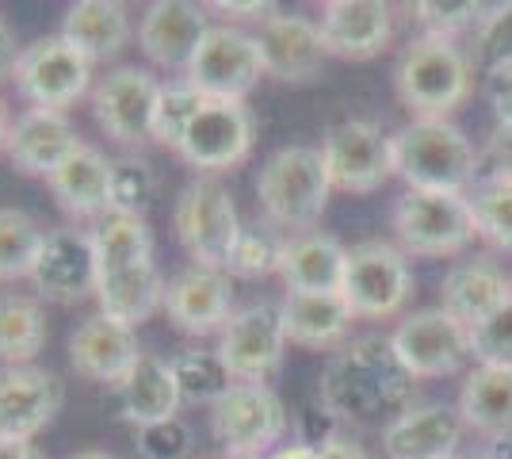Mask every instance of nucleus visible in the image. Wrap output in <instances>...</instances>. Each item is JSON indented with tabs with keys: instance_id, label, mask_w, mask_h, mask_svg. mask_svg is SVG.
<instances>
[{
	"instance_id": "obj_31",
	"label": "nucleus",
	"mask_w": 512,
	"mask_h": 459,
	"mask_svg": "<svg viewBox=\"0 0 512 459\" xmlns=\"http://www.w3.org/2000/svg\"><path fill=\"white\" fill-rule=\"evenodd\" d=\"M455 410L467 429L486 440L512 437V364H474Z\"/></svg>"
},
{
	"instance_id": "obj_9",
	"label": "nucleus",
	"mask_w": 512,
	"mask_h": 459,
	"mask_svg": "<svg viewBox=\"0 0 512 459\" xmlns=\"http://www.w3.org/2000/svg\"><path fill=\"white\" fill-rule=\"evenodd\" d=\"M321 157L333 192L371 196L394 176V146L371 119H341L321 138Z\"/></svg>"
},
{
	"instance_id": "obj_48",
	"label": "nucleus",
	"mask_w": 512,
	"mask_h": 459,
	"mask_svg": "<svg viewBox=\"0 0 512 459\" xmlns=\"http://www.w3.org/2000/svg\"><path fill=\"white\" fill-rule=\"evenodd\" d=\"M20 54H23V46H20V39H16V27L0 16V85L12 81V73L20 66Z\"/></svg>"
},
{
	"instance_id": "obj_55",
	"label": "nucleus",
	"mask_w": 512,
	"mask_h": 459,
	"mask_svg": "<svg viewBox=\"0 0 512 459\" xmlns=\"http://www.w3.org/2000/svg\"><path fill=\"white\" fill-rule=\"evenodd\" d=\"M222 459H237V456H222Z\"/></svg>"
},
{
	"instance_id": "obj_53",
	"label": "nucleus",
	"mask_w": 512,
	"mask_h": 459,
	"mask_svg": "<svg viewBox=\"0 0 512 459\" xmlns=\"http://www.w3.org/2000/svg\"><path fill=\"white\" fill-rule=\"evenodd\" d=\"M8 131H12V123H8V108H4V100H0V150H4V142H8Z\"/></svg>"
},
{
	"instance_id": "obj_26",
	"label": "nucleus",
	"mask_w": 512,
	"mask_h": 459,
	"mask_svg": "<svg viewBox=\"0 0 512 459\" xmlns=\"http://www.w3.org/2000/svg\"><path fill=\"white\" fill-rule=\"evenodd\" d=\"M512 299V280L505 276L501 264L490 257H474V261H459L448 268L444 284H440V310H448L455 322L474 329L486 322L497 306Z\"/></svg>"
},
{
	"instance_id": "obj_23",
	"label": "nucleus",
	"mask_w": 512,
	"mask_h": 459,
	"mask_svg": "<svg viewBox=\"0 0 512 459\" xmlns=\"http://www.w3.org/2000/svg\"><path fill=\"white\" fill-rule=\"evenodd\" d=\"M256 43H260L264 73L276 81H287V85L314 81L321 73V62L329 58L325 43H321L318 20L291 16V12H276L260 23Z\"/></svg>"
},
{
	"instance_id": "obj_39",
	"label": "nucleus",
	"mask_w": 512,
	"mask_h": 459,
	"mask_svg": "<svg viewBox=\"0 0 512 459\" xmlns=\"http://www.w3.org/2000/svg\"><path fill=\"white\" fill-rule=\"evenodd\" d=\"M157 199V173L142 153H123L111 165V211L119 215H142Z\"/></svg>"
},
{
	"instance_id": "obj_24",
	"label": "nucleus",
	"mask_w": 512,
	"mask_h": 459,
	"mask_svg": "<svg viewBox=\"0 0 512 459\" xmlns=\"http://www.w3.org/2000/svg\"><path fill=\"white\" fill-rule=\"evenodd\" d=\"M467 433L459 410L444 402L409 406L398 421L383 429V448L390 459H455V448Z\"/></svg>"
},
{
	"instance_id": "obj_43",
	"label": "nucleus",
	"mask_w": 512,
	"mask_h": 459,
	"mask_svg": "<svg viewBox=\"0 0 512 459\" xmlns=\"http://www.w3.org/2000/svg\"><path fill=\"white\" fill-rule=\"evenodd\" d=\"M470 356L478 364H512V299L470 329Z\"/></svg>"
},
{
	"instance_id": "obj_17",
	"label": "nucleus",
	"mask_w": 512,
	"mask_h": 459,
	"mask_svg": "<svg viewBox=\"0 0 512 459\" xmlns=\"http://www.w3.org/2000/svg\"><path fill=\"white\" fill-rule=\"evenodd\" d=\"M211 31L207 20V4L192 0H153L138 20V46L153 66L169 69V73H188L195 50L203 46Z\"/></svg>"
},
{
	"instance_id": "obj_6",
	"label": "nucleus",
	"mask_w": 512,
	"mask_h": 459,
	"mask_svg": "<svg viewBox=\"0 0 512 459\" xmlns=\"http://www.w3.org/2000/svg\"><path fill=\"white\" fill-rule=\"evenodd\" d=\"M394 234L406 257H455L478 238L470 199L463 192H417V188H406V196L398 199Z\"/></svg>"
},
{
	"instance_id": "obj_1",
	"label": "nucleus",
	"mask_w": 512,
	"mask_h": 459,
	"mask_svg": "<svg viewBox=\"0 0 512 459\" xmlns=\"http://www.w3.org/2000/svg\"><path fill=\"white\" fill-rule=\"evenodd\" d=\"M417 379L398 360L394 341L367 333L329 356L318 383V402L348 425H390L413 406Z\"/></svg>"
},
{
	"instance_id": "obj_21",
	"label": "nucleus",
	"mask_w": 512,
	"mask_h": 459,
	"mask_svg": "<svg viewBox=\"0 0 512 459\" xmlns=\"http://www.w3.org/2000/svg\"><path fill=\"white\" fill-rule=\"evenodd\" d=\"M62 410L58 375L23 364L0 372V440H35Z\"/></svg>"
},
{
	"instance_id": "obj_47",
	"label": "nucleus",
	"mask_w": 512,
	"mask_h": 459,
	"mask_svg": "<svg viewBox=\"0 0 512 459\" xmlns=\"http://www.w3.org/2000/svg\"><path fill=\"white\" fill-rule=\"evenodd\" d=\"M486 96H490V108H493V115H497V123H512V69L490 73Z\"/></svg>"
},
{
	"instance_id": "obj_34",
	"label": "nucleus",
	"mask_w": 512,
	"mask_h": 459,
	"mask_svg": "<svg viewBox=\"0 0 512 459\" xmlns=\"http://www.w3.org/2000/svg\"><path fill=\"white\" fill-rule=\"evenodd\" d=\"M92 249H96V268L104 272H119V268H134V264L153 261V230L142 215H119L111 211L107 219L96 222L92 230Z\"/></svg>"
},
{
	"instance_id": "obj_41",
	"label": "nucleus",
	"mask_w": 512,
	"mask_h": 459,
	"mask_svg": "<svg viewBox=\"0 0 512 459\" xmlns=\"http://www.w3.org/2000/svg\"><path fill=\"white\" fill-rule=\"evenodd\" d=\"M413 20L421 27V35L455 39L459 31L478 27L486 20V12L474 0H421V4H413Z\"/></svg>"
},
{
	"instance_id": "obj_22",
	"label": "nucleus",
	"mask_w": 512,
	"mask_h": 459,
	"mask_svg": "<svg viewBox=\"0 0 512 459\" xmlns=\"http://www.w3.org/2000/svg\"><path fill=\"white\" fill-rule=\"evenodd\" d=\"M138 360H142L138 333L111 322L104 314H92L69 333V364L88 383L119 387Z\"/></svg>"
},
{
	"instance_id": "obj_46",
	"label": "nucleus",
	"mask_w": 512,
	"mask_h": 459,
	"mask_svg": "<svg viewBox=\"0 0 512 459\" xmlns=\"http://www.w3.org/2000/svg\"><path fill=\"white\" fill-rule=\"evenodd\" d=\"M207 12H222V16H234V20H268V16H276L279 8L276 4H264V0H214L207 4Z\"/></svg>"
},
{
	"instance_id": "obj_3",
	"label": "nucleus",
	"mask_w": 512,
	"mask_h": 459,
	"mask_svg": "<svg viewBox=\"0 0 512 459\" xmlns=\"http://www.w3.org/2000/svg\"><path fill=\"white\" fill-rule=\"evenodd\" d=\"M329 196L333 184L318 146H283L260 165L256 176V199L264 219L291 234H310L325 215Z\"/></svg>"
},
{
	"instance_id": "obj_36",
	"label": "nucleus",
	"mask_w": 512,
	"mask_h": 459,
	"mask_svg": "<svg viewBox=\"0 0 512 459\" xmlns=\"http://www.w3.org/2000/svg\"><path fill=\"white\" fill-rule=\"evenodd\" d=\"M169 364L184 406H214L234 387V375L226 372V364L218 360L214 349H184L180 356H172Z\"/></svg>"
},
{
	"instance_id": "obj_40",
	"label": "nucleus",
	"mask_w": 512,
	"mask_h": 459,
	"mask_svg": "<svg viewBox=\"0 0 512 459\" xmlns=\"http://www.w3.org/2000/svg\"><path fill=\"white\" fill-rule=\"evenodd\" d=\"M279 253H283V238L272 230V222L264 226H245L241 238H237L230 264H226V276L237 280H264L279 268Z\"/></svg>"
},
{
	"instance_id": "obj_45",
	"label": "nucleus",
	"mask_w": 512,
	"mask_h": 459,
	"mask_svg": "<svg viewBox=\"0 0 512 459\" xmlns=\"http://www.w3.org/2000/svg\"><path fill=\"white\" fill-rule=\"evenodd\" d=\"M486 165L493 180H509L512 184V123H497L486 138Z\"/></svg>"
},
{
	"instance_id": "obj_35",
	"label": "nucleus",
	"mask_w": 512,
	"mask_h": 459,
	"mask_svg": "<svg viewBox=\"0 0 512 459\" xmlns=\"http://www.w3.org/2000/svg\"><path fill=\"white\" fill-rule=\"evenodd\" d=\"M46 230L20 207H0V284L31 280Z\"/></svg>"
},
{
	"instance_id": "obj_30",
	"label": "nucleus",
	"mask_w": 512,
	"mask_h": 459,
	"mask_svg": "<svg viewBox=\"0 0 512 459\" xmlns=\"http://www.w3.org/2000/svg\"><path fill=\"white\" fill-rule=\"evenodd\" d=\"M115 394H119V410L134 429L172 421V417H180V406H184L172 364L153 356V352H142V360L130 368V375L115 387Z\"/></svg>"
},
{
	"instance_id": "obj_25",
	"label": "nucleus",
	"mask_w": 512,
	"mask_h": 459,
	"mask_svg": "<svg viewBox=\"0 0 512 459\" xmlns=\"http://www.w3.org/2000/svg\"><path fill=\"white\" fill-rule=\"evenodd\" d=\"M348 249L333 234H291L283 238L279 253V280L287 287V295H321V291H341Z\"/></svg>"
},
{
	"instance_id": "obj_2",
	"label": "nucleus",
	"mask_w": 512,
	"mask_h": 459,
	"mask_svg": "<svg viewBox=\"0 0 512 459\" xmlns=\"http://www.w3.org/2000/svg\"><path fill=\"white\" fill-rule=\"evenodd\" d=\"M394 176L417 192H463L478 184V150L451 119H413L390 134Z\"/></svg>"
},
{
	"instance_id": "obj_14",
	"label": "nucleus",
	"mask_w": 512,
	"mask_h": 459,
	"mask_svg": "<svg viewBox=\"0 0 512 459\" xmlns=\"http://www.w3.org/2000/svg\"><path fill=\"white\" fill-rule=\"evenodd\" d=\"M390 341H394V352L413 379L455 375L470 356V329L463 322H455L440 306L409 314L406 322L390 333Z\"/></svg>"
},
{
	"instance_id": "obj_5",
	"label": "nucleus",
	"mask_w": 512,
	"mask_h": 459,
	"mask_svg": "<svg viewBox=\"0 0 512 459\" xmlns=\"http://www.w3.org/2000/svg\"><path fill=\"white\" fill-rule=\"evenodd\" d=\"M172 230H176V238H180V245L192 257L195 268H218V272H226L230 253H234L245 222L237 215L234 196L218 180L199 176V180H192L176 196Z\"/></svg>"
},
{
	"instance_id": "obj_19",
	"label": "nucleus",
	"mask_w": 512,
	"mask_h": 459,
	"mask_svg": "<svg viewBox=\"0 0 512 459\" xmlns=\"http://www.w3.org/2000/svg\"><path fill=\"white\" fill-rule=\"evenodd\" d=\"M165 314L188 337L222 333L234 318V284L218 268H184L165 287Z\"/></svg>"
},
{
	"instance_id": "obj_15",
	"label": "nucleus",
	"mask_w": 512,
	"mask_h": 459,
	"mask_svg": "<svg viewBox=\"0 0 512 459\" xmlns=\"http://www.w3.org/2000/svg\"><path fill=\"white\" fill-rule=\"evenodd\" d=\"M161 81L142 66L111 69L100 85L92 88V115L100 131L119 146L153 142V108H157Z\"/></svg>"
},
{
	"instance_id": "obj_20",
	"label": "nucleus",
	"mask_w": 512,
	"mask_h": 459,
	"mask_svg": "<svg viewBox=\"0 0 512 459\" xmlns=\"http://www.w3.org/2000/svg\"><path fill=\"white\" fill-rule=\"evenodd\" d=\"M81 150V134L69 123L65 111L50 108H27L23 115H16L4 153L16 165V173L23 176H50L62 169L73 153Z\"/></svg>"
},
{
	"instance_id": "obj_50",
	"label": "nucleus",
	"mask_w": 512,
	"mask_h": 459,
	"mask_svg": "<svg viewBox=\"0 0 512 459\" xmlns=\"http://www.w3.org/2000/svg\"><path fill=\"white\" fill-rule=\"evenodd\" d=\"M0 459H43L31 440H0Z\"/></svg>"
},
{
	"instance_id": "obj_33",
	"label": "nucleus",
	"mask_w": 512,
	"mask_h": 459,
	"mask_svg": "<svg viewBox=\"0 0 512 459\" xmlns=\"http://www.w3.org/2000/svg\"><path fill=\"white\" fill-rule=\"evenodd\" d=\"M46 349L43 299L31 295H0V360L8 368L31 364Z\"/></svg>"
},
{
	"instance_id": "obj_27",
	"label": "nucleus",
	"mask_w": 512,
	"mask_h": 459,
	"mask_svg": "<svg viewBox=\"0 0 512 459\" xmlns=\"http://www.w3.org/2000/svg\"><path fill=\"white\" fill-rule=\"evenodd\" d=\"M111 165L104 150L81 142V150L50 176V192L69 219H107L111 215Z\"/></svg>"
},
{
	"instance_id": "obj_29",
	"label": "nucleus",
	"mask_w": 512,
	"mask_h": 459,
	"mask_svg": "<svg viewBox=\"0 0 512 459\" xmlns=\"http://www.w3.org/2000/svg\"><path fill=\"white\" fill-rule=\"evenodd\" d=\"M283 329H287V345L299 349H341L348 345V329H352V310L344 303L341 291H321V295H283Z\"/></svg>"
},
{
	"instance_id": "obj_10",
	"label": "nucleus",
	"mask_w": 512,
	"mask_h": 459,
	"mask_svg": "<svg viewBox=\"0 0 512 459\" xmlns=\"http://www.w3.org/2000/svg\"><path fill=\"white\" fill-rule=\"evenodd\" d=\"M12 81H16V92L31 108L65 111L73 108L81 96H88L92 62L73 43H65L62 35H43L31 46H23Z\"/></svg>"
},
{
	"instance_id": "obj_44",
	"label": "nucleus",
	"mask_w": 512,
	"mask_h": 459,
	"mask_svg": "<svg viewBox=\"0 0 512 459\" xmlns=\"http://www.w3.org/2000/svg\"><path fill=\"white\" fill-rule=\"evenodd\" d=\"M192 448L195 440L184 417H172V421H161V425L138 429V452H142V459H188Z\"/></svg>"
},
{
	"instance_id": "obj_38",
	"label": "nucleus",
	"mask_w": 512,
	"mask_h": 459,
	"mask_svg": "<svg viewBox=\"0 0 512 459\" xmlns=\"http://www.w3.org/2000/svg\"><path fill=\"white\" fill-rule=\"evenodd\" d=\"M207 104V96L192 88L184 77H172V81H161V92H157V108H153V142L157 146H169L176 150L184 131L192 127V119L199 115V108Z\"/></svg>"
},
{
	"instance_id": "obj_18",
	"label": "nucleus",
	"mask_w": 512,
	"mask_h": 459,
	"mask_svg": "<svg viewBox=\"0 0 512 459\" xmlns=\"http://www.w3.org/2000/svg\"><path fill=\"white\" fill-rule=\"evenodd\" d=\"M318 31L329 58L367 62L394 39V12L383 0H329L321 4Z\"/></svg>"
},
{
	"instance_id": "obj_11",
	"label": "nucleus",
	"mask_w": 512,
	"mask_h": 459,
	"mask_svg": "<svg viewBox=\"0 0 512 459\" xmlns=\"http://www.w3.org/2000/svg\"><path fill=\"white\" fill-rule=\"evenodd\" d=\"M260 77L268 73H264L256 35L230 27V23H214L184 73V81L199 88L207 100H241V104L260 85Z\"/></svg>"
},
{
	"instance_id": "obj_52",
	"label": "nucleus",
	"mask_w": 512,
	"mask_h": 459,
	"mask_svg": "<svg viewBox=\"0 0 512 459\" xmlns=\"http://www.w3.org/2000/svg\"><path fill=\"white\" fill-rule=\"evenodd\" d=\"M482 459H512V437L490 440V448H486V456Z\"/></svg>"
},
{
	"instance_id": "obj_16",
	"label": "nucleus",
	"mask_w": 512,
	"mask_h": 459,
	"mask_svg": "<svg viewBox=\"0 0 512 459\" xmlns=\"http://www.w3.org/2000/svg\"><path fill=\"white\" fill-rule=\"evenodd\" d=\"M96 280H100V268H96L92 234L77 230V226L46 230L39 261H35V272H31L35 295L46 299V303L73 306L85 303L88 295H96Z\"/></svg>"
},
{
	"instance_id": "obj_56",
	"label": "nucleus",
	"mask_w": 512,
	"mask_h": 459,
	"mask_svg": "<svg viewBox=\"0 0 512 459\" xmlns=\"http://www.w3.org/2000/svg\"><path fill=\"white\" fill-rule=\"evenodd\" d=\"M478 459H482V456H478Z\"/></svg>"
},
{
	"instance_id": "obj_49",
	"label": "nucleus",
	"mask_w": 512,
	"mask_h": 459,
	"mask_svg": "<svg viewBox=\"0 0 512 459\" xmlns=\"http://www.w3.org/2000/svg\"><path fill=\"white\" fill-rule=\"evenodd\" d=\"M321 459H371V452L363 448L356 437H348V433H337V437H329L325 444L318 448Z\"/></svg>"
},
{
	"instance_id": "obj_13",
	"label": "nucleus",
	"mask_w": 512,
	"mask_h": 459,
	"mask_svg": "<svg viewBox=\"0 0 512 459\" xmlns=\"http://www.w3.org/2000/svg\"><path fill=\"white\" fill-rule=\"evenodd\" d=\"M253 134V111L241 100H207L172 153L199 173H222L253 153Z\"/></svg>"
},
{
	"instance_id": "obj_32",
	"label": "nucleus",
	"mask_w": 512,
	"mask_h": 459,
	"mask_svg": "<svg viewBox=\"0 0 512 459\" xmlns=\"http://www.w3.org/2000/svg\"><path fill=\"white\" fill-rule=\"evenodd\" d=\"M58 35L96 66V62L115 58L130 43V16L115 0H77V4H69Z\"/></svg>"
},
{
	"instance_id": "obj_51",
	"label": "nucleus",
	"mask_w": 512,
	"mask_h": 459,
	"mask_svg": "<svg viewBox=\"0 0 512 459\" xmlns=\"http://www.w3.org/2000/svg\"><path fill=\"white\" fill-rule=\"evenodd\" d=\"M268 459H321V456H318V448H310V444H299V440H295V444H279Z\"/></svg>"
},
{
	"instance_id": "obj_8",
	"label": "nucleus",
	"mask_w": 512,
	"mask_h": 459,
	"mask_svg": "<svg viewBox=\"0 0 512 459\" xmlns=\"http://www.w3.org/2000/svg\"><path fill=\"white\" fill-rule=\"evenodd\" d=\"M409 291H413V272L402 249H394L390 241H360L348 249L341 295L352 318L367 322L394 318L406 306Z\"/></svg>"
},
{
	"instance_id": "obj_7",
	"label": "nucleus",
	"mask_w": 512,
	"mask_h": 459,
	"mask_svg": "<svg viewBox=\"0 0 512 459\" xmlns=\"http://www.w3.org/2000/svg\"><path fill=\"white\" fill-rule=\"evenodd\" d=\"M287 406L268 383H234L211 406V433L226 456L268 459L287 433Z\"/></svg>"
},
{
	"instance_id": "obj_12",
	"label": "nucleus",
	"mask_w": 512,
	"mask_h": 459,
	"mask_svg": "<svg viewBox=\"0 0 512 459\" xmlns=\"http://www.w3.org/2000/svg\"><path fill=\"white\" fill-rule=\"evenodd\" d=\"M218 360L234 383H268L283 364L287 352V329H283V306L279 303H249L234 310V318L218 333Z\"/></svg>"
},
{
	"instance_id": "obj_54",
	"label": "nucleus",
	"mask_w": 512,
	"mask_h": 459,
	"mask_svg": "<svg viewBox=\"0 0 512 459\" xmlns=\"http://www.w3.org/2000/svg\"><path fill=\"white\" fill-rule=\"evenodd\" d=\"M69 459H115V456H107V452H100V448H85V452H73Z\"/></svg>"
},
{
	"instance_id": "obj_37",
	"label": "nucleus",
	"mask_w": 512,
	"mask_h": 459,
	"mask_svg": "<svg viewBox=\"0 0 512 459\" xmlns=\"http://www.w3.org/2000/svg\"><path fill=\"white\" fill-rule=\"evenodd\" d=\"M470 215L478 238H486L493 249H512V184L482 176L467 192Z\"/></svg>"
},
{
	"instance_id": "obj_42",
	"label": "nucleus",
	"mask_w": 512,
	"mask_h": 459,
	"mask_svg": "<svg viewBox=\"0 0 512 459\" xmlns=\"http://www.w3.org/2000/svg\"><path fill=\"white\" fill-rule=\"evenodd\" d=\"M474 58L486 73H505L512 69V0L497 4L486 12L474 35Z\"/></svg>"
},
{
	"instance_id": "obj_4",
	"label": "nucleus",
	"mask_w": 512,
	"mask_h": 459,
	"mask_svg": "<svg viewBox=\"0 0 512 459\" xmlns=\"http://www.w3.org/2000/svg\"><path fill=\"white\" fill-rule=\"evenodd\" d=\"M394 88L413 119H448L451 111L467 104L474 88L467 50L455 39L417 35L398 58Z\"/></svg>"
},
{
	"instance_id": "obj_28",
	"label": "nucleus",
	"mask_w": 512,
	"mask_h": 459,
	"mask_svg": "<svg viewBox=\"0 0 512 459\" xmlns=\"http://www.w3.org/2000/svg\"><path fill=\"white\" fill-rule=\"evenodd\" d=\"M165 287L169 284H165L157 261L104 272L96 280V306H100L96 314L127 329H138L142 322H150L157 310H165Z\"/></svg>"
}]
</instances>
